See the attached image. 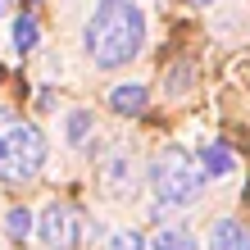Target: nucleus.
I'll use <instances>...</instances> for the list:
<instances>
[{
  "label": "nucleus",
  "mask_w": 250,
  "mask_h": 250,
  "mask_svg": "<svg viewBox=\"0 0 250 250\" xmlns=\"http://www.w3.org/2000/svg\"><path fill=\"white\" fill-rule=\"evenodd\" d=\"M91 127H96V114H91V109H68V119H64V141H68V146H82L86 137H91Z\"/></svg>",
  "instance_id": "9"
},
{
  "label": "nucleus",
  "mask_w": 250,
  "mask_h": 250,
  "mask_svg": "<svg viewBox=\"0 0 250 250\" xmlns=\"http://www.w3.org/2000/svg\"><path fill=\"white\" fill-rule=\"evenodd\" d=\"M9 5H14V0H0V14H9Z\"/></svg>",
  "instance_id": "14"
},
{
  "label": "nucleus",
  "mask_w": 250,
  "mask_h": 250,
  "mask_svg": "<svg viewBox=\"0 0 250 250\" xmlns=\"http://www.w3.org/2000/svg\"><path fill=\"white\" fill-rule=\"evenodd\" d=\"M46 164V137L37 123H0V178L5 182H32Z\"/></svg>",
  "instance_id": "3"
},
{
  "label": "nucleus",
  "mask_w": 250,
  "mask_h": 250,
  "mask_svg": "<svg viewBox=\"0 0 250 250\" xmlns=\"http://www.w3.org/2000/svg\"><path fill=\"white\" fill-rule=\"evenodd\" d=\"M132 5H137V0H132Z\"/></svg>",
  "instance_id": "16"
},
{
  "label": "nucleus",
  "mask_w": 250,
  "mask_h": 250,
  "mask_svg": "<svg viewBox=\"0 0 250 250\" xmlns=\"http://www.w3.org/2000/svg\"><path fill=\"white\" fill-rule=\"evenodd\" d=\"M9 41H14V50H19V55H32L41 46V23L32 19V14H19V19L9 23Z\"/></svg>",
  "instance_id": "6"
},
{
  "label": "nucleus",
  "mask_w": 250,
  "mask_h": 250,
  "mask_svg": "<svg viewBox=\"0 0 250 250\" xmlns=\"http://www.w3.org/2000/svg\"><path fill=\"white\" fill-rule=\"evenodd\" d=\"M37 232H41V241H46L50 250H73V237H78V228H73V209L68 205H46L37 218Z\"/></svg>",
  "instance_id": "4"
},
{
  "label": "nucleus",
  "mask_w": 250,
  "mask_h": 250,
  "mask_svg": "<svg viewBox=\"0 0 250 250\" xmlns=\"http://www.w3.org/2000/svg\"><path fill=\"white\" fill-rule=\"evenodd\" d=\"M5 228H9V237H27V232L37 228V218H32V209H9Z\"/></svg>",
  "instance_id": "11"
},
{
  "label": "nucleus",
  "mask_w": 250,
  "mask_h": 250,
  "mask_svg": "<svg viewBox=\"0 0 250 250\" xmlns=\"http://www.w3.org/2000/svg\"><path fill=\"white\" fill-rule=\"evenodd\" d=\"M200 168H205V178H228V173L237 168V159L228 155V146L205 141V146H200Z\"/></svg>",
  "instance_id": "8"
},
{
  "label": "nucleus",
  "mask_w": 250,
  "mask_h": 250,
  "mask_svg": "<svg viewBox=\"0 0 250 250\" xmlns=\"http://www.w3.org/2000/svg\"><path fill=\"white\" fill-rule=\"evenodd\" d=\"M196 5H214V0H196Z\"/></svg>",
  "instance_id": "15"
},
{
  "label": "nucleus",
  "mask_w": 250,
  "mask_h": 250,
  "mask_svg": "<svg viewBox=\"0 0 250 250\" xmlns=\"http://www.w3.org/2000/svg\"><path fill=\"white\" fill-rule=\"evenodd\" d=\"M109 250H150V241L141 232H114L109 237Z\"/></svg>",
  "instance_id": "12"
},
{
  "label": "nucleus",
  "mask_w": 250,
  "mask_h": 250,
  "mask_svg": "<svg viewBox=\"0 0 250 250\" xmlns=\"http://www.w3.org/2000/svg\"><path fill=\"white\" fill-rule=\"evenodd\" d=\"M209 250H250V228L237 218H218L209 228Z\"/></svg>",
  "instance_id": "5"
},
{
  "label": "nucleus",
  "mask_w": 250,
  "mask_h": 250,
  "mask_svg": "<svg viewBox=\"0 0 250 250\" xmlns=\"http://www.w3.org/2000/svg\"><path fill=\"white\" fill-rule=\"evenodd\" d=\"M105 173H109V182H105V187H109V191H123V173H127V159H109V168H105Z\"/></svg>",
  "instance_id": "13"
},
{
  "label": "nucleus",
  "mask_w": 250,
  "mask_h": 250,
  "mask_svg": "<svg viewBox=\"0 0 250 250\" xmlns=\"http://www.w3.org/2000/svg\"><path fill=\"white\" fill-rule=\"evenodd\" d=\"M150 250H196V241L187 232H178V228H164V232L150 237Z\"/></svg>",
  "instance_id": "10"
},
{
  "label": "nucleus",
  "mask_w": 250,
  "mask_h": 250,
  "mask_svg": "<svg viewBox=\"0 0 250 250\" xmlns=\"http://www.w3.org/2000/svg\"><path fill=\"white\" fill-rule=\"evenodd\" d=\"M86 55L96 60V68H123L141 55L146 46V14L132 0H100L96 14L86 19L82 32Z\"/></svg>",
  "instance_id": "1"
},
{
  "label": "nucleus",
  "mask_w": 250,
  "mask_h": 250,
  "mask_svg": "<svg viewBox=\"0 0 250 250\" xmlns=\"http://www.w3.org/2000/svg\"><path fill=\"white\" fill-rule=\"evenodd\" d=\"M109 105H114V114L132 119V114H141V109H146V86H141V82H123V86H114V91H109Z\"/></svg>",
  "instance_id": "7"
},
{
  "label": "nucleus",
  "mask_w": 250,
  "mask_h": 250,
  "mask_svg": "<svg viewBox=\"0 0 250 250\" xmlns=\"http://www.w3.org/2000/svg\"><path fill=\"white\" fill-rule=\"evenodd\" d=\"M205 182H209L205 168L187 150H178V146H168V150L150 164V191H155L159 205H191V200H200Z\"/></svg>",
  "instance_id": "2"
}]
</instances>
